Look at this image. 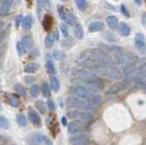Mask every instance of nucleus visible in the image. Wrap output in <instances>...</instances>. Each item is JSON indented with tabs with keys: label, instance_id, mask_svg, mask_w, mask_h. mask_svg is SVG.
I'll return each mask as SVG.
<instances>
[{
	"label": "nucleus",
	"instance_id": "obj_1",
	"mask_svg": "<svg viewBox=\"0 0 146 145\" xmlns=\"http://www.w3.org/2000/svg\"><path fill=\"white\" fill-rule=\"evenodd\" d=\"M70 92L71 95L76 97H79L84 101H87L90 103H92L95 106H99L102 104V97L100 95H96L91 93L90 90L87 89L86 86L82 85H73L70 88Z\"/></svg>",
	"mask_w": 146,
	"mask_h": 145
},
{
	"label": "nucleus",
	"instance_id": "obj_2",
	"mask_svg": "<svg viewBox=\"0 0 146 145\" xmlns=\"http://www.w3.org/2000/svg\"><path fill=\"white\" fill-rule=\"evenodd\" d=\"M67 105L71 109H78L81 111H94L95 105L87 101H84L79 97L76 96H68L66 99Z\"/></svg>",
	"mask_w": 146,
	"mask_h": 145
},
{
	"label": "nucleus",
	"instance_id": "obj_3",
	"mask_svg": "<svg viewBox=\"0 0 146 145\" xmlns=\"http://www.w3.org/2000/svg\"><path fill=\"white\" fill-rule=\"evenodd\" d=\"M67 116L71 120H81L85 123H90L92 121L93 117L90 111H81L78 109H70L67 111Z\"/></svg>",
	"mask_w": 146,
	"mask_h": 145
},
{
	"label": "nucleus",
	"instance_id": "obj_4",
	"mask_svg": "<svg viewBox=\"0 0 146 145\" xmlns=\"http://www.w3.org/2000/svg\"><path fill=\"white\" fill-rule=\"evenodd\" d=\"M72 78L74 80L77 81H87L97 79L98 77L95 74V72L90 71V70L87 69H79V70H75L72 72Z\"/></svg>",
	"mask_w": 146,
	"mask_h": 145
},
{
	"label": "nucleus",
	"instance_id": "obj_5",
	"mask_svg": "<svg viewBox=\"0 0 146 145\" xmlns=\"http://www.w3.org/2000/svg\"><path fill=\"white\" fill-rule=\"evenodd\" d=\"M90 53L92 54V56L100 63H102V64H103V65L112 66L114 60H112V58L109 55H107L106 53H104L102 50H100V49H92V50L90 51Z\"/></svg>",
	"mask_w": 146,
	"mask_h": 145
},
{
	"label": "nucleus",
	"instance_id": "obj_6",
	"mask_svg": "<svg viewBox=\"0 0 146 145\" xmlns=\"http://www.w3.org/2000/svg\"><path fill=\"white\" fill-rule=\"evenodd\" d=\"M86 87L91 93L99 95L103 89V82L99 78H97V79L87 81Z\"/></svg>",
	"mask_w": 146,
	"mask_h": 145
},
{
	"label": "nucleus",
	"instance_id": "obj_7",
	"mask_svg": "<svg viewBox=\"0 0 146 145\" xmlns=\"http://www.w3.org/2000/svg\"><path fill=\"white\" fill-rule=\"evenodd\" d=\"M85 129V122L81 120H74L68 126V132L71 134L80 133Z\"/></svg>",
	"mask_w": 146,
	"mask_h": 145
},
{
	"label": "nucleus",
	"instance_id": "obj_8",
	"mask_svg": "<svg viewBox=\"0 0 146 145\" xmlns=\"http://www.w3.org/2000/svg\"><path fill=\"white\" fill-rule=\"evenodd\" d=\"M134 44L137 50L141 52V54H144L146 52V43L144 36L141 33H136L134 37Z\"/></svg>",
	"mask_w": 146,
	"mask_h": 145
},
{
	"label": "nucleus",
	"instance_id": "obj_9",
	"mask_svg": "<svg viewBox=\"0 0 146 145\" xmlns=\"http://www.w3.org/2000/svg\"><path fill=\"white\" fill-rule=\"evenodd\" d=\"M13 2L14 0H4L0 6V14L2 16H6L7 13H9L13 6Z\"/></svg>",
	"mask_w": 146,
	"mask_h": 145
},
{
	"label": "nucleus",
	"instance_id": "obj_10",
	"mask_svg": "<svg viewBox=\"0 0 146 145\" xmlns=\"http://www.w3.org/2000/svg\"><path fill=\"white\" fill-rule=\"evenodd\" d=\"M77 142H89L88 136L83 133L73 134L70 138V143H77Z\"/></svg>",
	"mask_w": 146,
	"mask_h": 145
},
{
	"label": "nucleus",
	"instance_id": "obj_11",
	"mask_svg": "<svg viewBox=\"0 0 146 145\" xmlns=\"http://www.w3.org/2000/svg\"><path fill=\"white\" fill-rule=\"evenodd\" d=\"M133 79L135 80L136 83H143L146 80V68H143V69H141L136 70Z\"/></svg>",
	"mask_w": 146,
	"mask_h": 145
},
{
	"label": "nucleus",
	"instance_id": "obj_12",
	"mask_svg": "<svg viewBox=\"0 0 146 145\" xmlns=\"http://www.w3.org/2000/svg\"><path fill=\"white\" fill-rule=\"evenodd\" d=\"M35 140L39 145H53L47 136L41 132H36L35 134Z\"/></svg>",
	"mask_w": 146,
	"mask_h": 145
},
{
	"label": "nucleus",
	"instance_id": "obj_13",
	"mask_svg": "<svg viewBox=\"0 0 146 145\" xmlns=\"http://www.w3.org/2000/svg\"><path fill=\"white\" fill-rule=\"evenodd\" d=\"M108 75L111 77L112 79H121L123 78V73L120 70V68H117V67H111V70H109Z\"/></svg>",
	"mask_w": 146,
	"mask_h": 145
},
{
	"label": "nucleus",
	"instance_id": "obj_14",
	"mask_svg": "<svg viewBox=\"0 0 146 145\" xmlns=\"http://www.w3.org/2000/svg\"><path fill=\"white\" fill-rule=\"evenodd\" d=\"M104 29V24L102 21H95L90 23L89 26V31L90 32H102Z\"/></svg>",
	"mask_w": 146,
	"mask_h": 145
},
{
	"label": "nucleus",
	"instance_id": "obj_15",
	"mask_svg": "<svg viewBox=\"0 0 146 145\" xmlns=\"http://www.w3.org/2000/svg\"><path fill=\"white\" fill-rule=\"evenodd\" d=\"M118 31H119V33H120V35H121L122 37H128V36L131 34L130 26H128V24L125 23V22H121V23L119 25Z\"/></svg>",
	"mask_w": 146,
	"mask_h": 145
},
{
	"label": "nucleus",
	"instance_id": "obj_16",
	"mask_svg": "<svg viewBox=\"0 0 146 145\" xmlns=\"http://www.w3.org/2000/svg\"><path fill=\"white\" fill-rule=\"evenodd\" d=\"M65 21L68 25L76 26L78 23V19L73 12H67L66 16H65Z\"/></svg>",
	"mask_w": 146,
	"mask_h": 145
},
{
	"label": "nucleus",
	"instance_id": "obj_17",
	"mask_svg": "<svg viewBox=\"0 0 146 145\" xmlns=\"http://www.w3.org/2000/svg\"><path fill=\"white\" fill-rule=\"evenodd\" d=\"M29 121L33 124H36V125L40 124V122H41L40 117L38 113H36V111H35L34 110H31L30 109V110L29 111Z\"/></svg>",
	"mask_w": 146,
	"mask_h": 145
},
{
	"label": "nucleus",
	"instance_id": "obj_18",
	"mask_svg": "<svg viewBox=\"0 0 146 145\" xmlns=\"http://www.w3.org/2000/svg\"><path fill=\"white\" fill-rule=\"evenodd\" d=\"M109 51L114 58H115V60H117V58H120L121 57H122L125 54L124 51H123V49L121 47H118V46L111 48Z\"/></svg>",
	"mask_w": 146,
	"mask_h": 145
},
{
	"label": "nucleus",
	"instance_id": "obj_19",
	"mask_svg": "<svg viewBox=\"0 0 146 145\" xmlns=\"http://www.w3.org/2000/svg\"><path fill=\"white\" fill-rule=\"evenodd\" d=\"M106 24L111 29H115L117 26H119V20L116 17L114 16H109L106 19Z\"/></svg>",
	"mask_w": 146,
	"mask_h": 145
},
{
	"label": "nucleus",
	"instance_id": "obj_20",
	"mask_svg": "<svg viewBox=\"0 0 146 145\" xmlns=\"http://www.w3.org/2000/svg\"><path fill=\"white\" fill-rule=\"evenodd\" d=\"M74 36L75 38L78 39H82L84 37V31H83V28L82 26L80 24H77L74 28Z\"/></svg>",
	"mask_w": 146,
	"mask_h": 145
},
{
	"label": "nucleus",
	"instance_id": "obj_21",
	"mask_svg": "<svg viewBox=\"0 0 146 145\" xmlns=\"http://www.w3.org/2000/svg\"><path fill=\"white\" fill-rule=\"evenodd\" d=\"M21 42L25 45L26 48L29 49V50H30V49H32V48H33V40H32V38L30 37H29V36L23 37Z\"/></svg>",
	"mask_w": 146,
	"mask_h": 145
},
{
	"label": "nucleus",
	"instance_id": "obj_22",
	"mask_svg": "<svg viewBox=\"0 0 146 145\" xmlns=\"http://www.w3.org/2000/svg\"><path fill=\"white\" fill-rule=\"evenodd\" d=\"M22 28L25 29H30L32 26V17L30 16H27L23 19L22 21Z\"/></svg>",
	"mask_w": 146,
	"mask_h": 145
},
{
	"label": "nucleus",
	"instance_id": "obj_23",
	"mask_svg": "<svg viewBox=\"0 0 146 145\" xmlns=\"http://www.w3.org/2000/svg\"><path fill=\"white\" fill-rule=\"evenodd\" d=\"M55 38L53 35H48L46 36V38H45V46L47 48H50L53 45H54V42H55Z\"/></svg>",
	"mask_w": 146,
	"mask_h": 145
},
{
	"label": "nucleus",
	"instance_id": "obj_24",
	"mask_svg": "<svg viewBox=\"0 0 146 145\" xmlns=\"http://www.w3.org/2000/svg\"><path fill=\"white\" fill-rule=\"evenodd\" d=\"M50 85H51V89L54 90V91H58L59 89V82L55 76L50 77Z\"/></svg>",
	"mask_w": 146,
	"mask_h": 145
},
{
	"label": "nucleus",
	"instance_id": "obj_25",
	"mask_svg": "<svg viewBox=\"0 0 146 145\" xmlns=\"http://www.w3.org/2000/svg\"><path fill=\"white\" fill-rule=\"evenodd\" d=\"M125 89H126L125 83H121V84L113 86V87L111 89V93H119V92L123 91V90H124Z\"/></svg>",
	"mask_w": 146,
	"mask_h": 145
},
{
	"label": "nucleus",
	"instance_id": "obj_26",
	"mask_svg": "<svg viewBox=\"0 0 146 145\" xmlns=\"http://www.w3.org/2000/svg\"><path fill=\"white\" fill-rule=\"evenodd\" d=\"M96 73H98L100 76H105V75L109 74V70L107 68L105 67V65L100 64V65H99L97 69H96Z\"/></svg>",
	"mask_w": 146,
	"mask_h": 145
},
{
	"label": "nucleus",
	"instance_id": "obj_27",
	"mask_svg": "<svg viewBox=\"0 0 146 145\" xmlns=\"http://www.w3.org/2000/svg\"><path fill=\"white\" fill-rule=\"evenodd\" d=\"M36 109H38V111L40 112V114H46V111H47V110H46V105L45 103L42 101H38L36 102Z\"/></svg>",
	"mask_w": 146,
	"mask_h": 145
},
{
	"label": "nucleus",
	"instance_id": "obj_28",
	"mask_svg": "<svg viewBox=\"0 0 146 145\" xmlns=\"http://www.w3.org/2000/svg\"><path fill=\"white\" fill-rule=\"evenodd\" d=\"M30 94H31V96L36 99L38 97V95H39V87L36 84H33L30 87Z\"/></svg>",
	"mask_w": 146,
	"mask_h": 145
},
{
	"label": "nucleus",
	"instance_id": "obj_29",
	"mask_svg": "<svg viewBox=\"0 0 146 145\" xmlns=\"http://www.w3.org/2000/svg\"><path fill=\"white\" fill-rule=\"evenodd\" d=\"M53 57L56 58L57 60H64L66 58L64 52H62L61 50H58V49H55L53 51Z\"/></svg>",
	"mask_w": 146,
	"mask_h": 145
},
{
	"label": "nucleus",
	"instance_id": "obj_30",
	"mask_svg": "<svg viewBox=\"0 0 146 145\" xmlns=\"http://www.w3.org/2000/svg\"><path fill=\"white\" fill-rule=\"evenodd\" d=\"M17 121L21 127H26L27 124V118H26V116L24 114H18L17 116Z\"/></svg>",
	"mask_w": 146,
	"mask_h": 145
},
{
	"label": "nucleus",
	"instance_id": "obj_31",
	"mask_svg": "<svg viewBox=\"0 0 146 145\" xmlns=\"http://www.w3.org/2000/svg\"><path fill=\"white\" fill-rule=\"evenodd\" d=\"M75 3H76L78 8L81 11H85L87 7H88V4H87L86 0H75Z\"/></svg>",
	"mask_w": 146,
	"mask_h": 145
},
{
	"label": "nucleus",
	"instance_id": "obj_32",
	"mask_svg": "<svg viewBox=\"0 0 146 145\" xmlns=\"http://www.w3.org/2000/svg\"><path fill=\"white\" fill-rule=\"evenodd\" d=\"M38 70V66H36L35 63H29L26 67H25V71L27 73H34Z\"/></svg>",
	"mask_w": 146,
	"mask_h": 145
},
{
	"label": "nucleus",
	"instance_id": "obj_33",
	"mask_svg": "<svg viewBox=\"0 0 146 145\" xmlns=\"http://www.w3.org/2000/svg\"><path fill=\"white\" fill-rule=\"evenodd\" d=\"M17 49L18 54H19V56H23V55H25V54H26L27 48L25 47V45L23 44L21 41L17 43Z\"/></svg>",
	"mask_w": 146,
	"mask_h": 145
},
{
	"label": "nucleus",
	"instance_id": "obj_34",
	"mask_svg": "<svg viewBox=\"0 0 146 145\" xmlns=\"http://www.w3.org/2000/svg\"><path fill=\"white\" fill-rule=\"evenodd\" d=\"M15 89H16V91L18 94H19L21 97H26L27 91H26L25 88L23 87L21 84H17V85H15Z\"/></svg>",
	"mask_w": 146,
	"mask_h": 145
},
{
	"label": "nucleus",
	"instance_id": "obj_35",
	"mask_svg": "<svg viewBox=\"0 0 146 145\" xmlns=\"http://www.w3.org/2000/svg\"><path fill=\"white\" fill-rule=\"evenodd\" d=\"M42 94L46 98H49L50 95H51V91H50V89L47 83L42 84Z\"/></svg>",
	"mask_w": 146,
	"mask_h": 145
},
{
	"label": "nucleus",
	"instance_id": "obj_36",
	"mask_svg": "<svg viewBox=\"0 0 146 145\" xmlns=\"http://www.w3.org/2000/svg\"><path fill=\"white\" fill-rule=\"evenodd\" d=\"M0 127L2 129H6V130L9 128V121L7 120V118H6L3 115L0 117Z\"/></svg>",
	"mask_w": 146,
	"mask_h": 145
},
{
	"label": "nucleus",
	"instance_id": "obj_37",
	"mask_svg": "<svg viewBox=\"0 0 146 145\" xmlns=\"http://www.w3.org/2000/svg\"><path fill=\"white\" fill-rule=\"evenodd\" d=\"M8 102L10 103V105L11 106H13V107H17L18 105H19V102H18V101L17 99L14 97V96H12V95H10V94H8Z\"/></svg>",
	"mask_w": 146,
	"mask_h": 145
},
{
	"label": "nucleus",
	"instance_id": "obj_38",
	"mask_svg": "<svg viewBox=\"0 0 146 145\" xmlns=\"http://www.w3.org/2000/svg\"><path fill=\"white\" fill-rule=\"evenodd\" d=\"M43 26L47 30H48L50 26H51V19L49 17V16H46L45 17L44 21H43Z\"/></svg>",
	"mask_w": 146,
	"mask_h": 145
},
{
	"label": "nucleus",
	"instance_id": "obj_39",
	"mask_svg": "<svg viewBox=\"0 0 146 145\" xmlns=\"http://www.w3.org/2000/svg\"><path fill=\"white\" fill-rule=\"evenodd\" d=\"M57 8H58V16L60 17V19H65L66 12H65V10H64L63 7L59 5V6H58V7H57Z\"/></svg>",
	"mask_w": 146,
	"mask_h": 145
},
{
	"label": "nucleus",
	"instance_id": "obj_40",
	"mask_svg": "<svg viewBox=\"0 0 146 145\" xmlns=\"http://www.w3.org/2000/svg\"><path fill=\"white\" fill-rule=\"evenodd\" d=\"M47 69H48V70L51 74H54L55 72H56V70H55V67H54L53 63L51 61H48V63H47Z\"/></svg>",
	"mask_w": 146,
	"mask_h": 145
},
{
	"label": "nucleus",
	"instance_id": "obj_41",
	"mask_svg": "<svg viewBox=\"0 0 146 145\" xmlns=\"http://www.w3.org/2000/svg\"><path fill=\"white\" fill-rule=\"evenodd\" d=\"M41 3H42V6L44 7V9L46 10H49L50 9V7H51V5H50V1L49 0H40Z\"/></svg>",
	"mask_w": 146,
	"mask_h": 145
},
{
	"label": "nucleus",
	"instance_id": "obj_42",
	"mask_svg": "<svg viewBox=\"0 0 146 145\" xmlns=\"http://www.w3.org/2000/svg\"><path fill=\"white\" fill-rule=\"evenodd\" d=\"M60 30H61V32H62V35L65 38H67L68 36V28L66 26L65 24H60Z\"/></svg>",
	"mask_w": 146,
	"mask_h": 145
},
{
	"label": "nucleus",
	"instance_id": "obj_43",
	"mask_svg": "<svg viewBox=\"0 0 146 145\" xmlns=\"http://www.w3.org/2000/svg\"><path fill=\"white\" fill-rule=\"evenodd\" d=\"M121 9L122 14L124 15L126 17H131V16H130V13H129V11L127 10V8H126V7H125L124 5H121Z\"/></svg>",
	"mask_w": 146,
	"mask_h": 145
},
{
	"label": "nucleus",
	"instance_id": "obj_44",
	"mask_svg": "<svg viewBox=\"0 0 146 145\" xmlns=\"http://www.w3.org/2000/svg\"><path fill=\"white\" fill-rule=\"evenodd\" d=\"M22 16L21 15H18L17 17H16L15 19V22H16V26H19L22 24Z\"/></svg>",
	"mask_w": 146,
	"mask_h": 145
},
{
	"label": "nucleus",
	"instance_id": "obj_45",
	"mask_svg": "<svg viewBox=\"0 0 146 145\" xmlns=\"http://www.w3.org/2000/svg\"><path fill=\"white\" fill-rule=\"evenodd\" d=\"M48 109L50 111H55V104H54V102L51 101V99H48Z\"/></svg>",
	"mask_w": 146,
	"mask_h": 145
},
{
	"label": "nucleus",
	"instance_id": "obj_46",
	"mask_svg": "<svg viewBox=\"0 0 146 145\" xmlns=\"http://www.w3.org/2000/svg\"><path fill=\"white\" fill-rule=\"evenodd\" d=\"M25 81H26V83H27V84L30 85V84H32V83L34 82V79H33V77L27 76V77H26V78H25Z\"/></svg>",
	"mask_w": 146,
	"mask_h": 145
},
{
	"label": "nucleus",
	"instance_id": "obj_47",
	"mask_svg": "<svg viewBox=\"0 0 146 145\" xmlns=\"http://www.w3.org/2000/svg\"><path fill=\"white\" fill-rule=\"evenodd\" d=\"M53 36H54L55 39H58V38H59V36H58V30H54Z\"/></svg>",
	"mask_w": 146,
	"mask_h": 145
},
{
	"label": "nucleus",
	"instance_id": "obj_48",
	"mask_svg": "<svg viewBox=\"0 0 146 145\" xmlns=\"http://www.w3.org/2000/svg\"><path fill=\"white\" fill-rule=\"evenodd\" d=\"M70 145H89L88 142H77V143H70Z\"/></svg>",
	"mask_w": 146,
	"mask_h": 145
},
{
	"label": "nucleus",
	"instance_id": "obj_49",
	"mask_svg": "<svg viewBox=\"0 0 146 145\" xmlns=\"http://www.w3.org/2000/svg\"><path fill=\"white\" fill-rule=\"evenodd\" d=\"M61 121H62V124L64 126H66L67 125V119H66V117H62L61 118Z\"/></svg>",
	"mask_w": 146,
	"mask_h": 145
},
{
	"label": "nucleus",
	"instance_id": "obj_50",
	"mask_svg": "<svg viewBox=\"0 0 146 145\" xmlns=\"http://www.w3.org/2000/svg\"><path fill=\"white\" fill-rule=\"evenodd\" d=\"M141 20H143V23L146 26V13L143 15V17H141Z\"/></svg>",
	"mask_w": 146,
	"mask_h": 145
},
{
	"label": "nucleus",
	"instance_id": "obj_51",
	"mask_svg": "<svg viewBox=\"0 0 146 145\" xmlns=\"http://www.w3.org/2000/svg\"><path fill=\"white\" fill-rule=\"evenodd\" d=\"M133 1L135 2V4L138 7H141V0H133Z\"/></svg>",
	"mask_w": 146,
	"mask_h": 145
},
{
	"label": "nucleus",
	"instance_id": "obj_52",
	"mask_svg": "<svg viewBox=\"0 0 146 145\" xmlns=\"http://www.w3.org/2000/svg\"><path fill=\"white\" fill-rule=\"evenodd\" d=\"M143 87H144V89H145V90H146V80H145V81H144V82H143Z\"/></svg>",
	"mask_w": 146,
	"mask_h": 145
},
{
	"label": "nucleus",
	"instance_id": "obj_53",
	"mask_svg": "<svg viewBox=\"0 0 146 145\" xmlns=\"http://www.w3.org/2000/svg\"><path fill=\"white\" fill-rule=\"evenodd\" d=\"M64 1H67V0H64Z\"/></svg>",
	"mask_w": 146,
	"mask_h": 145
}]
</instances>
